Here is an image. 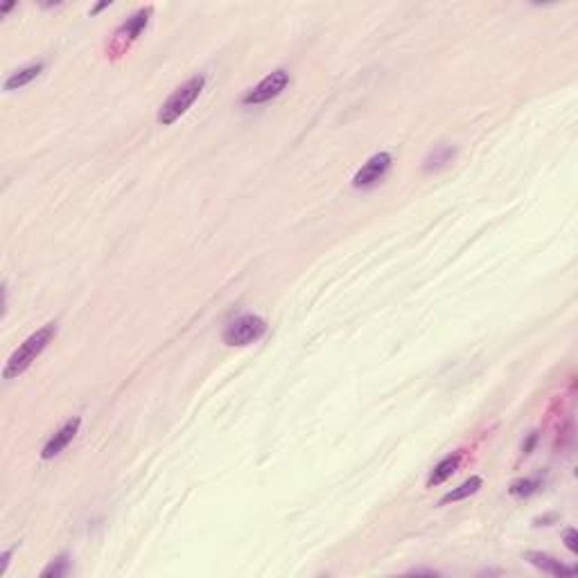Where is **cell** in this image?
Segmentation results:
<instances>
[{"label": "cell", "instance_id": "1", "mask_svg": "<svg viewBox=\"0 0 578 578\" xmlns=\"http://www.w3.org/2000/svg\"><path fill=\"white\" fill-rule=\"evenodd\" d=\"M54 334H57V323H47V325L41 327V330L32 332L12 353V357L7 360V366H5V371H3V378L5 380H14L21 373H25L36 362L38 355H41L47 348V346H50V341L54 339Z\"/></svg>", "mask_w": 578, "mask_h": 578}, {"label": "cell", "instance_id": "2", "mask_svg": "<svg viewBox=\"0 0 578 578\" xmlns=\"http://www.w3.org/2000/svg\"><path fill=\"white\" fill-rule=\"evenodd\" d=\"M204 86H206V77L204 75H195V77H190V80L186 84H181L179 89L170 95V98L161 104V109H158V124H163V127H170V124H175L183 113H186L192 104H195V100L201 95V91H204Z\"/></svg>", "mask_w": 578, "mask_h": 578}, {"label": "cell", "instance_id": "3", "mask_svg": "<svg viewBox=\"0 0 578 578\" xmlns=\"http://www.w3.org/2000/svg\"><path fill=\"white\" fill-rule=\"evenodd\" d=\"M267 332V321L262 316L258 314H242L237 316L235 321H230L226 325L224 334H221V339H224L226 346H251L255 343L258 339H262Z\"/></svg>", "mask_w": 578, "mask_h": 578}, {"label": "cell", "instance_id": "4", "mask_svg": "<svg viewBox=\"0 0 578 578\" xmlns=\"http://www.w3.org/2000/svg\"><path fill=\"white\" fill-rule=\"evenodd\" d=\"M287 86H289V73L285 68H278L274 73H269L265 80H260L253 89H249L242 95V104L244 107H255V104L272 102L287 89Z\"/></svg>", "mask_w": 578, "mask_h": 578}, {"label": "cell", "instance_id": "5", "mask_svg": "<svg viewBox=\"0 0 578 578\" xmlns=\"http://www.w3.org/2000/svg\"><path fill=\"white\" fill-rule=\"evenodd\" d=\"M391 163H393V156L389 151H380L371 156L366 161V165L357 172V175L353 177V188H373L378 186V183L387 177V172L391 170Z\"/></svg>", "mask_w": 578, "mask_h": 578}, {"label": "cell", "instance_id": "6", "mask_svg": "<svg viewBox=\"0 0 578 578\" xmlns=\"http://www.w3.org/2000/svg\"><path fill=\"white\" fill-rule=\"evenodd\" d=\"M149 16H151V7L138 9L136 14L129 16L127 21L115 30V45H118V50H124V47H129V43L136 41L140 32L149 25Z\"/></svg>", "mask_w": 578, "mask_h": 578}, {"label": "cell", "instance_id": "7", "mask_svg": "<svg viewBox=\"0 0 578 578\" xmlns=\"http://www.w3.org/2000/svg\"><path fill=\"white\" fill-rule=\"evenodd\" d=\"M80 425H82V418H73L68 420L61 429H57L47 443L43 445V452H41V459L43 461H50L54 457H59L61 452L66 450L73 443V438L77 436V431H80Z\"/></svg>", "mask_w": 578, "mask_h": 578}, {"label": "cell", "instance_id": "8", "mask_svg": "<svg viewBox=\"0 0 578 578\" xmlns=\"http://www.w3.org/2000/svg\"><path fill=\"white\" fill-rule=\"evenodd\" d=\"M524 561L531 563L535 570H540L544 574H551V576H561V578H572L578 572L574 565H565V563L558 561V558L542 554V551H526Z\"/></svg>", "mask_w": 578, "mask_h": 578}, {"label": "cell", "instance_id": "9", "mask_svg": "<svg viewBox=\"0 0 578 578\" xmlns=\"http://www.w3.org/2000/svg\"><path fill=\"white\" fill-rule=\"evenodd\" d=\"M459 464H461V454L457 452V454H450L445 459H440L436 466H434V470L429 472V477H427V486H440L443 481H447L454 472L459 470Z\"/></svg>", "mask_w": 578, "mask_h": 578}, {"label": "cell", "instance_id": "10", "mask_svg": "<svg viewBox=\"0 0 578 578\" xmlns=\"http://www.w3.org/2000/svg\"><path fill=\"white\" fill-rule=\"evenodd\" d=\"M43 71V64H32V66H25V68L12 73L5 80V91H16V89H23L30 82H34L38 75Z\"/></svg>", "mask_w": 578, "mask_h": 578}, {"label": "cell", "instance_id": "11", "mask_svg": "<svg viewBox=\"0 0 578 578\" xmlns=\"http://www.w3.org/2000/svg\"><path fill=\"white\" fill-rule=\"evenodd\" d=\"M457 156V149L450 147V144H440V147L434 149L427 161H425V172H436V170H443L447 168L452 161Z\"/></svg>", "mask_w": 578, "mask_h": 578}, {"label": "cell", "instance_id": "12", "mask_svg": "<svg viewBox=\"0 0 578 578\" xmlns=\"http://www.w3.org/2000/svg\"><path fill=\"white\" fill-rule=\"evenodd\" d=\"M481 484H484V479L481 477H470L468 481H464L459 488L454 490H450V493H445L440 497V504H450V502H461V499H466L470 495H475L477 490L481 488Z\"/></svg>", "mask_w": 578, "mask_h": 578}, {"label": "cell", "instance_id": "13", "mask_svg": "<svg viewBox=\"0 0 578 578\" xmlns=\"http://www.w3.org/2000/svg\"><path fill=\"white\" fill-rule=\"evenodd\" d=\"M540 488H542L540 479H519V481H513V484H510L508 493L513 497H531Z\"/></svg>", "mask_w": 578, "mask_h": 578}, {"label": "cell", "instance_id": "14", "mask_svg": "<svg viewBox=\"0 0 578 578\" xmlns=\"http://www.w3.org/2000/svg\"><path fill=\"white\" fill-rule=\"evenodd\" d=\"M68 574H71V558L66 554L59 556V558H54V561L41 572L43 578H61V576H68Z\"/></svg>", "mask_w": 578, "mask_h": 578}, {"label": "cell", "instance_id": "15", "mask_svg": "<svg viewBox=\"0 0 578 578\" xmlns=\"http://www.w3.org/2000/svg\"><path fill=\"white\" fill-rule=\"evenodd\" d=\"M563 540H565V547L570 549L572 554H576L578 551V533H576V528H567L565 531V535H563Z\"/></svg>", "mask_w": 578, "mask_h": 578}, {"label": "cell", "instance_id": "16", "mask_svg": "<svg viewBox=\"0 0 578 578\" xmlns=\"http://www.w3.org/2000/svg\"><path fill=\"white\" fill-rule=\"evenodd\" d=\"M549 522H558V513H551V515H544L540 519H535L538 526H549Z\"/></svg>", "mask_w": 578, "mask_h": 578}, {"label": "cell", "instance_id": "17", "mask_svg": "<svg viewBox=\"0 0 578 578\" xmlns=\"http://www.w3.org/2000/svg\"><path fill=\"white\" fill-rule=\"evenodd\" d=\"M12 554H14V549H7V551L3 554V563H0V574L7 572V565H9V558H12Z\"/></svg>", "mask_w": 578, "mask_h": 578}, {"label": "cell", "instance_id": "18", "mask_svg": "<svg viewBox=\"0 0 578 578\" xmlns=\"http://www.w3.org/2000/svg\"><path fill=\"white\" fill-rule=\"evenodd\" d=\"M14 7H16V3H9V5H3V7H0V14H3V16H5V14H9V12H12V9H14Z\"/></svg>", "mask_w": 578, "mask_h": 578}, {"label": "cell", "instance_id": "19", "mask_svg": "<svg viewBox=\"0 0 578 578\" xmlns=\"http://www.w3.org/2000/svg\"><path fill=\"white\" fill-rule=\"evenodd\" d=\"M109 5H111V3H100V5H95V7L91 9V14H98V12H102V9L109 7Z\"/></svg>", "mask_w": 578, "mask_h": 578}]
</instances>
